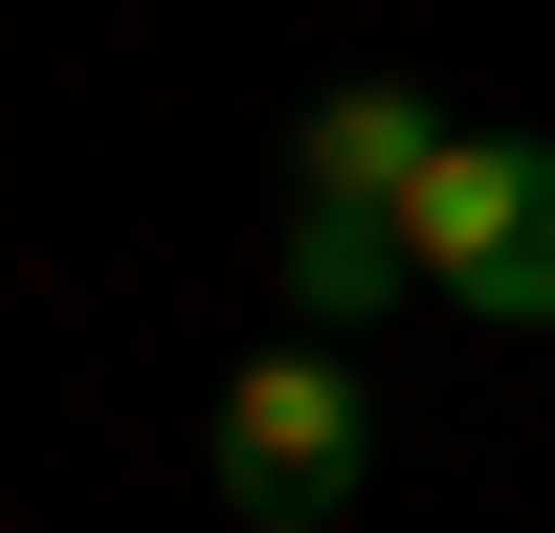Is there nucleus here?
Segmentation results:
<instances>
[{
  "mask_svg": "<svg viewBox=\"0 0 555 533\" xmlns=\"http://www.w3.org/2000/svg\"><path fill=\"white\" fill-rule=\"evenodd\" d=\"M201 467H222V511H245V533H334V511H356V467H378V400H356V355H334V334H267L245 378H222Z\"/></svg>",
  "mask_w": 555,
  "mask_h": 533,
  "instance_id": "nucleus-1",
  "label": "nucleus"
},
{
  "mask_svg": "<svg viewBox=\"0 0 555 533\" xmlns=\"http://www.w3.org/2000/svg\"><path fill=\"white\" fill-rule=\"evenodd\" d=\"M400 245H423V289H444V311L555 334V133H444L423 200H400Z\"/></svg>",
  "mask_w": 555,
  "mask_h": 533,
  "instance_id": "nucleus-2",
  "label": "nucleus"
},
{
  "mask_svg": "<svg viewBox=\"0 0 555 533\" xmlns=\"http://www.w3.org/2000/svg\"><path fill=\"white\" fill-rule=\"evenodd\" d=\"M423 156H444V112H423L400 67H356V89L289 112V200H423Z\"/></svg>",
  "mask_w": 555,
  "mask_h": 533,
  "instance_id": "nucleus-3",
  "label": "nucleus"
},
{
  "mask_svg": "<svg viewBox=\"0 0 555 533\" xmlns=\"http://www.w3.org/2000/svg\"><path fill=\"white\" fill-rule=\"evenodd\" d=\"M289 334H356V311H400L423 289V245H400V200H289Z\"/></svg>",
  "mask_w": 555,
  "mask_h": 533,
  "instance_id": "nucleus-4",
  "label": "nucleus"
}]
</instances>
